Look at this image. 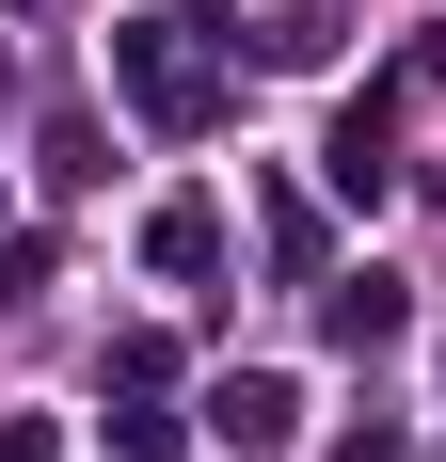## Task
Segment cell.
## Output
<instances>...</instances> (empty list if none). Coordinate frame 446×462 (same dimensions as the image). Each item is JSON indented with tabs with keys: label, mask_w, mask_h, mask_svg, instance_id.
I'll return each instance as SVG.
<instances>
[{
	"label": "cell",
	"mask_w": 446,
	"mask_h": 462,
	"mask_svg": "<svg viewBox=\"0 0 446 462\" xmlns=\"http://www.w3.org/2000/svg\"><path fill=\"white\" fill-rule=\"evenodd\" d=\"M287 415H303V399H287V383H223V399H208V430H223V447H287Z\"/></svg>",
	"instance_id": "6da1fadb"
}]
</instances>
